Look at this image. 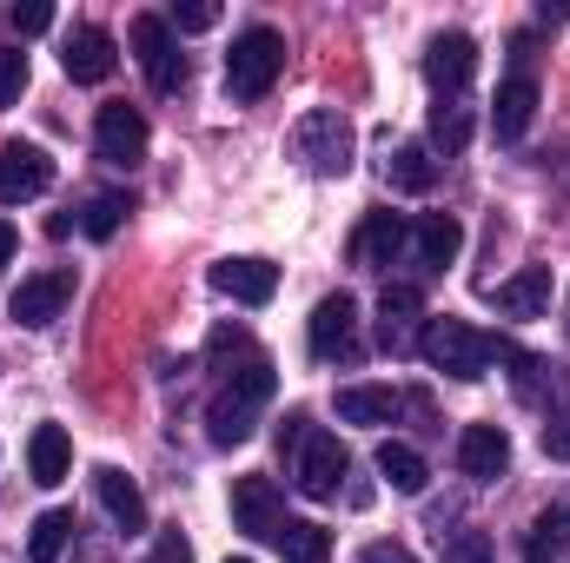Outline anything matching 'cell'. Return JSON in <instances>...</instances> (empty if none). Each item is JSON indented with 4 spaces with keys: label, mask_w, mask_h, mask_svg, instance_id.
Listing matches in <instances>:
<instances>
[{
    "label": "cell",
    "mask_w": 570,
    "mask_h": 563,
    "mask_svg": "<svg viewBox=\"0 0 570 563\" xmlns=\"http://www.w3.org/2000/svg\"><path fill=\"white\" fill-rule=\"evenodd\" d=\"M273 398V365L266 358H246V372H233L226 378V392L206 405V437L219 444V451H233V444H246L253 437V424H259V405Z\"/></svg>",
    "instance_id": "1"
},
{
    "label": "cell",
    "mask_w": 570,
    "mask_h": 563,
    "mask_svg": "<svg viewBox=\"0 0 570 563\" xmlns=\"http://www.w3.org/2000/svg\"><path fill=\"white\" fill-rule=\"evenodd\" d=\"M419 352H425L444 378L471 385V378H484V372H491L511 345H498L491 332H478V325H464V318H431L425 338H419Z\"/></svg>",
    "instance_id": "2"
},
{
    "label": "cell",
    "mask_w": 570,
    "mask_h": 563,
    "mask_svg": "<svg viewBox=\"0 0 570 563\" xmlns=\"http://www.w3.org/2000/svg\"><path fill=\"white\" fill-rule=\"evenodd\" d=\"M352 120L338 113V107H312L298 127H292V152H298V166L312 172V179H345L352 172Z\"/></svg>",
    "instance_id": "3"
},
{
    "label": "cell",
    "mask_w": 570,
    "mask_h": 563,
    "mask_svg": "<svg viewBox=\"0 0 570 563\" xmlns=\"http://www.w3.org/2000/svg\"><path fill=\"white\" fill-rule=\"evenodd\" d=\"M279 73H285V40L273 27H246L233 40V53H226V93L253 107V100H266L279 87Z\"/></svg>",
    "instance_id": "4"
},
{
    "label": "cell",
    "mask_w": 570,
    "mask_h": 563,
    "mask_svg": "<svg viewBox=\"0 0 570 563\" xmlns=\"http://www.w3.org/2000/svg\"><path fill=\"white\" fill-rule=\"evenodd\" d=\"M305 338H312V358H318V365H358V352H365V338H358V305H352L345 292L318 298Z\"/></svg>",
    "instance_id": "5"
},
{
    "label": "cell",
    "mask_w": 570,
    "mask_h": 563,
    "mask_svg": "<svg viewBox=\"0 0 570 563\" xmlns=\"http://www.w3.org/2000/svg\"><path fill=\"white\" fill-rule=\"evenodd\" d=\"M292 477H298L305 497H338V484H345V444L332 431L305 424V437L292 444Z\"/></svg>",
    "instance_id": "6"
},
{
    "label": "cell",
    "mask_w": 570,
    "mask_h": 563,
    "mask_svg": "<svg viewBox=\"0 0 570 563\" xmlns=\"http://www.w3.org/2000/svg\"><path fill=\"white\" fill-rule=\"evenodd\" d=\"M134 60L146 67V87H153V93H179V87H186V60H179L173 27H166L159 13H140V20H134Z\"/></svg>",
    "instance_id": "7"
},
{
    "label": "cell",
    "mask_w": 570,
    "mask_h": 563,
    "mask_svg": "<svg viewBox=\"0 0 570 563\" xmlns=\"http://www.w3.org/2000/svg\"><path fill=\"white\" fill-rule=\"evenodd\" d=\"M419 318H425V292L419 285H385L379 298V345L385 352H419Z\"/></svg>",
    "instance_id": "8"
},
{
    "label": "cell",
    "mask_w": 570,
    "mask_h": 563,
    "mask_svg": "<svg viewBox=\"0 0 570 563\" xmlns=\"http://www.w3.org/2000/svg\"><path fill=\"white\" fill-rule=\"evenodd\" d=\"M233 524L246 537H273L285 524V497L273 477H233Z\"/></svg>",
    "instance_id": "9"
},
{
    "label": "cell",
    "mask_w": 570,
    "mask_h": 563,
    "mask_svg": "<svg viewBox=\"0 0 570 563\" xmlns=\"http://www.w3.org/2000/svg\"><path fill=\"white\" fill-rule=\"evenodd\" d=\"M94 146H100V159H107V166H140V159H146L140 107H100V120H94Z\"/></svg>",
    "instance_id": "10"
},
{
    "label": "cell",
    "mask_w": 570,
    "mask_h": 563,
    "mask_svg": "<svg viewBox=\"0 0 570 563\" xmlns=\"http://www.w3.org/2000/svg\"><path fill=\"white\" fill-rule=\"evenodd\" d=\"M471 67H478L471 33H438V40L425 47V80L438 87V100H458L464 80H471Z\"/></svg>",
    "instance_id": "11"
},
{
    "label": "cell",
    "mask_w": 570,
    "mask_h": 563,
    "mask_svg": "<svg viewBox=\"0 0 570 563\" xmlns=\"http://www.w3.org/2000/svg\"><path fill=\"white\" fill-rule=\"evenodd\" d=\"M114 33L107 27H73L67 33V47H60V67H67V80H80V87H100L107 73H114Z\"/></svg>",
    "instance_id": "12"
},
{
    "label": "cell",
    "mask_w": 570,
    "mask_h": 563,
    "mask_svg": "<svg viewBox=\"0 0 570 563\" xmlns=\"http://www.w3.org/2000/svg\"><path fill=\"white\" fill-rule=\"evenodd\" d=\"M458 471L478 477V484L504 477V471H511V437H504L498 424H464V431H458Z\"/></svg>",
    "instance_id": "13"
},
{
    "label": "cell",
    "mask_w": 570,
    "mask_h": 563,
    "mask_svg": "<svg viewBox=\"0 0 570 563\" xmlns=\"http://www.w3.org/2000/svg\"><path fill=\"white\" fill-rule=\"evenodd\" d=\"M53 186V159L40 146H7L0 152V206H20V199H40Z\"/></svg>",
    "instance_id": "14"
},
{
    "label": "cell",
    "mask_w": 570,
    "mask_h": 563,
    "mask_svg": "<svg viewBox=\"0 0 570 563\" xmlns=\"http://www.w3.org/2000/svg\"><path fill=\"white\" fill-rule=\"evenodd\" d=\"M213 292H226L233 305H273L279 266H273V259H219V266H213Z\"/></svg>",
    "instance_id": "15"
},
{
    "label": "cell",
    "mask_w": 570,
    "mask_h": 563,
    "mask_svg": "<svg viewBox=\"0 0 570 563\" xmlns=\"http://www.w3.org/2000/svg\"><path fill=\"white\" fill-rule=\"evenodd\" d=\"M67 298H73V273H33V279H20V292H13V318L40 332V325H53L67 312Z\"/></svg>",
    "instance_id": "16"
},
{
    "label": "cell",
    "mask_w": 570,
    "mask_h": 563,
    "mask_svg": "<svg viewBox=\"0 0 570 563\" xmlns=\"http://www.w3.org/2000/svg\"><path fill=\"white\" fill-rule=\"evenodd\" d=\"M94 497L107 504V517H114L127 537H134V531H146V497H140V484H134L120 464H100V471H94Z\"/></svg>",
    "instance_id": "17"
},
{
    "label": "cell",
    "mask_w": 570,
    "mask_h": 563,
    "mask_svg": "<svg viewBox=\"0 0 570 563\" xmlns=\"http://www.w3.org/2000/svg\"><path fill=\"white\" fill-rule=\"evenodd\" d=\"M458 246H464V226L451 213H425L412 226V266H425V273H444L458 259Z\"/></svg>",
    "instance_id": "18"
},
{
    "label": "cell",
    "mask_w": 570,
    "mask_h": 563,
    "mask_svg": "<svg viewBox=\"0 0 570 563\" xmlns=\"http://www.w3.org/2000/svg\"><path fill=\"white\" fill-rule=\"evenodd\" d=\"M405 246H412V226H405L399 213H372V219L358 226V239H352L358 266H379V273H385V266H392V259H399Z\"/></svg>",
    "instance_id": "19"
},
{
    "label": "cell",
    "mask_w": 570,
    "mask_h": 563,
    "mask_svg": "<svg viewBox=\"0 0 570 563\" xmlns=\"http://www.w3.org/2000/svg\"><path fill=\"white\" fill-rule=\"evenodd\" d=\"M491 305L511 312V318H538L551 305V266H524V273H511L504 285H491Z\"/></svg>",
    "instance_id": "20"
},
{
    "label": "cell",
    "mask_w": 570,
    "mask_h": 563,
    "mask_svg": "<svg viewBox=\"0 0 570 563\" xmlns=\"http://www.w3.org/2000/svg\"><path fill=\"white\" fill-rule=\"evenodd\" d=\"M531 120H538V80H531V73H511V80L498 87L491 127H498V140H518V134H524Z\"/></svg>",
    "instance_id": "21"
},
{
    "label": "cell",
    "mask_w": 570,
    "mask_h": 563,
    "mask_svg": "<svg viewBox=\"0 0 570 563\" xmlns=\"http://www.w3.org/2000/svg\"><path fill=\"white\" fill-rule=\"evenodd\" d=\"M27 471H33V484H60V477L73 471V444H67L60 424H40V431L27 437Z\"/></svg>",
    "instance_id": "22"
},
{
    "label": "cell",
    "mask_w": 570,
    "mask_h": 563,
    "mask_svg": "<svg viewBox=\"0 0 570 563\" xmlns=\"http://www.w3.org/2000/svg\"><path fill=\"white\" fill-rule=\"evenodd\" d=\"M399 392L392 385H338V418L345 424H392L399 418Z\"/></svg>",
    "instance_id": "23"
},
{
    "label": "cell",
    "mask_w": 570,
    "mask_h": 563,
    "mask_svg": "<svg viewBox=\"0 0 570 563\" xmlns=\"http://www.w3.org/2000/svg\"><path fill=\"white\" fill-rule=\"evenodd\" d=\"M273 544H279L285 563H332V531L305 524V517H285L279 531H273Z\"/></svg>",
    "instance_id": "24"
},
{
    "label": "cell",
    "mask_w": 570,
    "mask_h": 563,
    "mask_svg": "<svg viewBox=\"0 0 570 563\" xmlns=\"http://www.w3.org/2000/svg\"><path fill=\"white\" fill-rule=\"evenodd\" d=\"M379 477L392 484V491H405V497H419L425 491V457L412 451V444H379Z\"/></svg>",
    "instance_id": "25"
},
{
    "label": "cell",
    "mask_w": 570,
    "mask_h": 563,
    "mask_svg": "<svg viewBox=\"0 0 570 563\" xmlns=\"http://www.w3.org/2000/svg\"><path fill=\"white\" fill-rule=\"evenodd\" d=\"M385 179L399 186V192H431V179H438V159H431V146H399L392 159H385Z\"/></svg>",
    "instance_id": "26"
},
{
    "label": "cell",
    "mask_w": 570,
    "mask_h": 563,
    "mask_svg": "<svg viewBox=\"0 0 570 563\" xmlns=\"http://www.w3.org/2000/svg\"><path fill=\"white\" fill-rule=\"evenodd\" d=\"M67 537H73V511H40V517H33V537H27V557L33 563H60Z\"/></svg>",
    "instance_id": "27"
},
{
    "label": "cell",
    "mask_w": 570,
    "mask_h": 563,
    "mask_svg": "<svg viewBox=\"0 0 570 563\" xmlns=\"http://www.w3.org/2000/svg\"><path fill=\"white\" fill-rule=\"evenodd\" d=\"M464 140H471V107L464 100H438L431 107V146L438 152H464Z\"/></svg>",
    "instance_id": "28"
},
{
    "label": "cell",
    "mask_w": 570,
    "mask_h": 563,
    "mask_svg": "<svg viewBox=\"0 0 570 563\" xmlns=\"http://www.w3.org/2000/svg\"><path fill=\"white\" fill-rule=\"evenodd\" d=\"M127 213H134V206H127V192H94V199H87V213H80V233H87V239H114Z\"/></svg>",
    "instance_id": "29"
},
{
    "label": "cell",
    "mask_w": 570,
    "mask_h": 563,
    "mask_svg": "<svg viewBox=\"0 0 570 563\" xmlns=\"http://www.w3.org/2000/svg\"><path fill=\"white\" fill-rule=\"evenodd\" d=\"M558 551H570V504L538 524V537H531V563H558Z\"/></svg>",
    "instance_id": "30"
},
{
    "label": "cell",
    "mask_w": 570,
    "mask_h": 563,
    "mask_svg": "<svg viewBox=\"0 0 570 563\" xmlns=\"http://www.w3.org/2000/svg\"><path fill=\"white\" fill-rule=\"evenodd\" d=\"M20 93H27V53L0 47V107H20Z\"/></svg>",
    "instance_id": "31"
},
{
    "label": "cell",
    "mask_w": 570,
    "mask_h": 563,
    "mask_svg": "<svg viewBox=\"0 0 570 563\" xmlns=\"http://www.w3.org/2000/svg\"><path fill=\"white\" fill-rule=\"evenodd\" d=\"M166 27H179V33H206V27H219V7H213V0H186V7L166 13Z\"/></svg>",
    "instance_id": "32"
},
{
    "label": "cell",
    "mask_w": 570,
    "mask_h": 563,
    "mask_svg": "<svg viewBox=\"0 0 570 563\" xmlns=\"http://www.w3.org/2000/svg\"><path fill=\"white\" fill-rule=\"evenodd\" d=\"M444 563H491V537H484V531H458V537L444 544Z\"/></svg>",
    "instance_id": "33"
},
{
    "label": "cell",
    "mask_w": 570,
    "mask_h": 563,
    "mask_svg": "<svg viewBox=\"0 0 570 563\" xmlns=\"http://www.w3.org/2000/svg\"><path fill=\"white\" fill-rule=\"evenodd\" d=\"M544 457L570 464V405H564V412H558L551 424H544Z\"/></svg>",
    "instance_id": "34"
},
{
    "label": "cell",
    "mask_w": 570,
    "mask_h": 563,
    "mask_svg": "<svg viewBox=\"0 0 570 563\" xmlns=\"http://www.w3.org/2000/svg\"><path fill=\"white\" fill-rule=\"evenodd\" d=\"M146 563H193V544H186L179 531H159V537H153V557H146Z\"/></svg>",
    "instance_id": "35"
},
{
    "label": "cell",
    "mask_w": 570,
    "mask_h": 563,
    "mask_svg": "<svg viewBox=\"0 0 570 563\" xmlns=\"http://www.w3.org/2000/svg\"><path fill=\"white\" fill-rule=\"evenodd\" d=\"M13 27H20V33H47V27H53V7L27 0V7H13Z\"/></svg>",
    "instance_id": "36"
},
{
    "label": "cell",
    "mask_w": 570,
    "mask_h": 563,
    "mask_svg": "<svg viewBox=\"0 0 570 563\" xmlns=\"http://www.w3.org/2000/svg\"><path fill=\"white\" fill-rule=\"evenodd\" d=\"M358 563H419V557H412L405 544H365V551H358Z\"/></svg>",
    "instance_id": "37"
},
{
    "label": "cell",
    "mask_w": 570,
    "mask_h": 563,
    "mask_svg": "<svg viewBox=\"0 0 570 563\" xmlns=\"http://www.w3.org/2000/svg\"><path fill=\"white\" fill-rule=\"evenodd\" d=\"M7 259H13V226L0 219V266H7Z\"/></svg>",
    "instance_id": "38"
},
{
    "label": "cell",
    "mask_w": 570,
    "mask_h": 563,
    "mask_svg": "<svg viewBox=\"0 0 570 563\" xmlns=\"http://www.w3.org/2000/svg\"><path fill=\"white\" fill-rule=\"evenodd\" d=\"M233 563H253V557H233Z\"/></svg>",
    "instance_id": "39"
}]
</instances>
